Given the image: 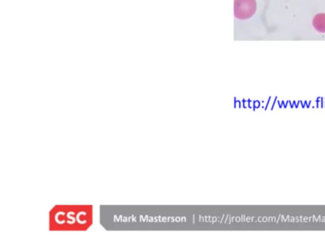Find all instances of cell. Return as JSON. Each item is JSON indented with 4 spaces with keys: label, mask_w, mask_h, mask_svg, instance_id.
Returning <instances> with one entry per match:
<instances>
[{
    "label": "cell",
    "mask_w": 325,
    "mask_h": 244,
    "mask_svg": "<svg viewBox=\"0 0 325 244\" xmlns=\"http://www.w3.org/2000/svg\"><path fill=\"white\" fill-rule=\"evenodd\" d=\"M49 224L50 231H87L93 224V206L56 205Z\"/></svg>",
    "instance_id": "6da1fadb"
},
{
    "label": "cell",
    "mask_w": 325,
    "mask_h": 244,
    "mask_svg": "<svg viewBox=\"0 0 325 244\" xmlns=\"http://www.w3.org/2000/svg\"><path fill=\"white\" fill-rule=\"evenodd\" d=\"M235 16L239 19H248L256 11V0H235Z\"/></svg>",
    "instance_id": "7a4b0ae2"
},
{
    "label": "cell",
    "mask_w": 325,
    "mask_h": 244,
    "mask_svg": "<svg viewBox=\"0 0 325 244\" xmlns=\"http://www.w3.org/2000/svg\"><path fill=\"white\" fill-rule=\"evenodd\" d=\"M313 26L318 33H325V14H318L313 18Z\"/></svg>",
    "instance_id": "3957f363"
}]
</instances>
